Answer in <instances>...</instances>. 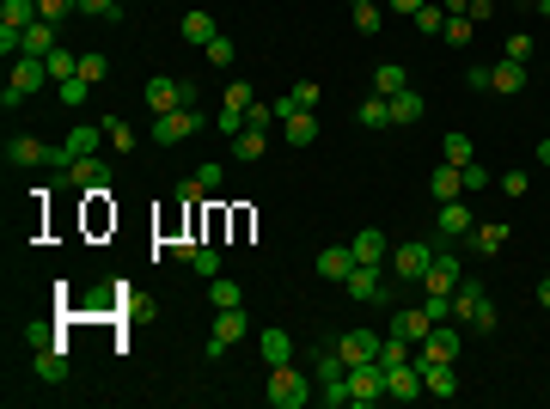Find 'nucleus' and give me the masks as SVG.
I'll return each instance as SVG.
<instances>
[{
	"label": "nucleus",
	"instance_id": "obj_46",
	"mask_svg": "<svg viewBox=\"0 0 550 409\" xmlns=\"http://www.w3.org/2000/svg\"><path fill=\"white\" fill-rule=\"evenodd\" d=\"M502 56H508V62H526V67H532V56H538V43H532L526 31H514V37H508V49H502Z\"/></svg>",
	"mask_w": 550,
	"mask_h": 409
},
{
	"label": "nucleus",
	"instance_id": "obj_40",
	"mask_svg": "<svg viewBox=\"0 0 550 409\" xmlns=\"http://www.w3.org/2000/svg\"><path fill=\"white\" fill-rule=\"evenodd\" d=\"M43 62H49V80H74V74H80V56H74V49H56V56H43Z\"/></svg>",
	"mask_w": 550,
	"mask_h": 409
},
{
	"label": "nucleus",
	"instance_id": "obj_18",
	"mask_svg": "<svg viewBox=\"0 0 550 409\" xmlns=\"http://www.w3.org/2000/svg\"><path fill=\"white\" fill-rule=\"evenodd\" d=\"M386 397H398V404H416V397H428V391H422V373L410 367V361L386 367Z\"/></svg>",
	"mask_w": 550,
	"mask_h": 409
},
{
	"label": "nucleus",
	"instance_id": "obj_44",
	"mask_svg": "<svg viewBox=\"0 0 550 409\" xmlns=\"http://www.w3.org/2000/svg\"><path fill=\"white\" fill-rule=\"evenodd\" d=\"M355 31H361V37L379 31V0H355Z\"/></svg>",
	"mask_w": 550,
	"mask_h": 409
},
{
	"label": "nucleus",
	"instance_id": "obj_13",
	"mask_svg": "<svg viewBox=\"0 0 550 409\" xmlns=\"http://www.w3.org/2000/svg\"><path fill=\"white\" fill-rule=\"evenodd\" d=\"M410 367L422 373L428 397H459V373H452V361H422V354H410Z\"/></svg>",
	"mask_w": 550,
	"mask_h": 409
},
{
	"label": "nucleus",
	"instance_id": "obj_15",
	"mask_svg": "<svg viewBox=\"0 0 550 409\" xmlns=\"http://www.w3.org/2000/svg\"><path fill=\"white\" fill-rule=\"evenodd\" d=\"M471 226H477V214H471L465 202H441V214H434V232H441V239H452V245H465Z\"/></svg>",
	"mask_w": 550,
	"mask_h": 409
},
{
	"label": "nucleus",
	"instance_id": "obj_33",
	"mask_svg": "<svg viewBox=\"0 0 550 409\" xmlns=\"http://www.w3.org/2000/svg\"><path fill=\"white\" fill-rule=\"evenodd\" d=\"M282 135H287V147H312V141H318V117L300 110V117H287V123H282Z\"/></svg>",
	"mask_w": 550,
	"mask_h": 409
},
{
	"label": "nucleus",
	"instance_id": "obj_38",
	"mask_svg": "<svg viewBox=\"0 0 550 409\" xmlns=\"http://www.w3.org/2000/svg\"><path fill=\"white\" fill-rule=\"evenodd\" d=\"M441 159H447V165H471V159H477V147H471V135H459V128H452L447 141H441Z\"/></svg>",
	"mask_w": 550,
	"mask_h": 409
},
{
	"label": "nucleus",
	"instance_id": "obj_53",
	"mask_svg": "<svg viewBox=\"0 0 550 409\" xmlns=\"http://www.w3.org/2000/svg\"><path fill=\"white\" fill-rule=\"evenodd\" d=\"M25 343H31V348H49L56 336H49V324H31V330H25Z\"/></svg>",
	"mask_w": 550,
	"mask_h": 409
},
{
	"label": "nucleus",
	"instance_id": "obj_23",
	"mask_svg": "<svg viewBox=\"0 0 550 409\" xmlns=\"http://www.w3.org/2000/svg\"><path fill=\"white\" fill-rule=\"evenodd\" d=\"M428 196H434V202H459V196H465V171H459V165H434V178H428Z\"/></svg>",
	"mask_w": 550,
	"mask_h": 409
},
{
	"label": "nucleus",
	"instance_id": "obj_12",
	"mask_svg": "<svg viewBox=\"0 0 550 409\" xmlns=\"http://www.w3.org/2000/svg\"><path fill=\"white\" fill-rule=\"evenodd\" d=\"M410 354H422V361H459V318H447V324H434L422 336V343L410 348Z\"/></svg>",
	"mask_w": 550,
	"mask_h": 409
},
{
	"label": "nucleus",
	"instance_id": "obj_9",
	"mask_svg": "<svg viewBox=\"0 0 550 409\" xmlns=\"http://www.w3.org/2000/svg\"><path fill=\"white\" fill-rule=\"evenodd\" d=\"M202 123H208L202 104H196V110H165V117H153V147H178V141H190V135H196Z\"/></svg>",
	"mask_w": 550,
	"mask_h": 409
},
{
	"label": "nucleus",
	"instance_id": "obj_1",
	"mask_svg": "<svg viewBox=\"0 0 550 409\" xmlns=\"http://www.w3.org/2000/svg\"><path fill=\"white\" fill-rule=\"evenodd\" d=\"M441 245H452V239H441V232H428V239H404V245H391V281L398 287H410V281H422L428 275V263H434V251Z\"/></svg>",
	"mask_w": 550,
	"mask_h": 409
},
{
	"label": "nucleus",
	"instance_id": "obj_52",
	"mask_svg": "<svg viewBox=\"0 0 550 409\" xmlns=\"http://www.w3.org/2000/svg\"><path fill=\"white\" fill-rule=\"evenodd\" d=\"M502 189H508V196H526L532 178H526V171H502Z\"/></svg>",
	"mask_w": 550,
	"mask_h": 409
},
{
	"label": "nucleus",
	"instance_id": "obj_11",
	"mask_svg": "<svg viewBox=\"0 0 550 409\" xmlns=\"http://www.w3.org/2000/svg\"><path fill=\"white\" fill-rule=\"evenodd\" d=\"M459 281H465V263H459V251L452 245H441L434 251V263H428V275H422V293H452Z\"/></svg>",
	"mask_w": 550,
	"mask_h": 409
},
{
	"label": "nucleus",
	"instance_id": "obj_48",
	"mask_svg": "<svg viewBox=\"0 0 550 409\" xmlns=\"http://www.w3.org/2000/svg\"><path fill=\"white\" fill-rule=\"evenodd\" d=\"M80 13H92V19H122V0H80Z\"/></svg>",
	"mask_w": 550,
	"mask_h": 409
},
{
	"label": "nucleus",
	"instance_id": "obj_42",
	"mask_svg": "<svg viewBox=\"0 0 550 409\" xmlns=\"http://www.w3.org/2000/svg\"><path fill=\"white\" fill-rule=\"evenodd\" d=\"M190 269H196V275H202V281H214V275H221V251H214V245H196V251H190Z\"/></svg>",
	"mask_w": 550,
	"mask_h": 409
},
{
	"label": "nucleus",
	"instance_id": "obj_25",
	"mask_svg": "<svg viewBox=\"0 0 550 409\" xmlns=\"http://www.w3.org/2000/svg\"><path fill=\"white\" fill-rule=\"evenodd\" d=\"M178 31H183V43H202V49H208V43H214V37H221V25L208 19L202 6H190V13H183V19H178Z\"/></svg>",
	"mask_w": 550,
	"mask_h": 409
},
{
	"label": "nucleus",
	"instance_id": "obj_24",
	"mask_svg": "<svg viewBox=\"0 0 550 409\" xmlns=\"http://www.w3.org/2000/svg\"><path fill=\"white\" fill-rule=\"evenodd\" d=\"M465 245L477 251V257H502V245H508V226H502V220H477Z\"/></svg>",
	"mask_w": 550,
	"mask_h": 409
},
{
	"label": "nucleus",
	"instance_id": "obj_17",
	"mask_svg": "<svg viewBox=\"0 0 550 409\" xmlns=\"http://www.w3.org/2000/svg\"><path fill=\"white\" fill-rule=\"evenodd\" d=\"M526 86H532L526 62H508V56H502V62L489 67V92H502V98H520V92H526Z\"/></svg>",
	"mask_w": 550,
	"mask_h": 409
},
{
	"label": "nucleus",
	"instance_id": "obj_43",
	"mask_svg": "<svg viewBox=\"0 0 550 409\" xmlns=\"http://www.w3.org/2000/svg\"><path fill=\"white\" fill-rule=\"evenodd\" d=\"M80 80H92V86H104V80H110V62H104L99 49H86V56H80Z\"/></svg>",
	"mask_w": 550,
	"mask_h": 409
},
{
	"label": "nucleus",
	"instance_id": "obj_30",
	"mask_svg": "<svg viewBox=\"0 0 550 409\" xmlns=\"http://www.w3.org/2000/svg\"><path fill=\"white\" fill-rule=\"evenodd\" d=\"M264 153H269V135H264V128H239V135H233V159H239V165L264 159Z\"/></svg>",
	"mask_w": 550,
	"mask_h": 409
},
{
	"label": "nucleus",
	"instance_id": "obj_50",
	"mask_svg": "<svg viewBox=\"0 0 550 409\" xmlns=\"http://www.w3.org/2000/svg\"><path fill=\"white\" fill-rule=\"evenodd\" d=\"M459 171H465V196H471V189H489V184H495V178H489V165H477V159L459 165Z\"/></svg>",
	"mask_w": 550,
	"mask_h": 409
},
{
	"label": "nucleus",
	"instance_id": "obj_58",
	"mask_svg": "<svg viewBox=\"0 0 550 409\" xmlns=\"http://www.w3.org/2000/svg\"><path fill=\"white\" fill-rule=\"evenodd\" d=\"M532 6H538V13H545V19H550V0H532Z\"/></svg>",
	"mask_w": 550,
	"mask_h": 409
},
{
	"label": "nucleus",
	"instance_id": "obj_27",
	"mask_svg": "<svg viewBox=\"0 0 550 409\" xmlns=\"http://www.w3.org/2000/svg\"><path fill=\"white\" fill-rule=\"evenodd\" d=\"M61 25H49V19H37V25H25V56H56L61 49Z\"/></svg>",
	"mask_w": 550,
	"mask_h": 409
},
{
	"label": "nucleus",
	"instance_id": "obj_55",
	"mask_svg": "<svg viewBox=\"0 0 550 409\" xmlns=\"http://www.w3.org/2000/svg\"><path fill=\"white\" fill-rule=\"evenodd\" d=\"M416 6H428V0H391V13H416Z\"/></svg>",
	"mask_w": 550,
	"mask_h": 409
},
{
	"label": "nucleus",
	"instance_id": "obj_3",
	"mask_svg": "<svg viewBox=\"0 0 550 409\" xmlns=\"http://www.w3.org/2000/svg\"><path fill=\"white\" fill-rule=\"evenodd\" d=\"M196 98H202V86L171 80V74H153V80L141 86V104L153 110V117H165V110H196Z\"/></svg>",
	"mask_w": 550,
	"mask_h": 409
},
{
	"label": "nucleus",
	"instance_id": "obj_14",
	"mask_svg": "<svg viewBox=\"0 0 550 409\" xmlns=\"http://www.w3.org/2000/svg\"><path fill=\"white\" fill-rule=\"evenodd\" d=\"M99 184H110V171H104L99 153H86V159H74L61 171V196H67V189H99Z\"/></svg>",
	"mask_w": 550,
	"mask_h": 409
},
{
	"label": "nucleus",
	"instance_id": "obj_56",
	"mask_svg": "<svg viewBox=\"0 0 550 409\" xmlns=\"http://www.w3.org/2000/svg\"><path fill=\"white\" fill-rule=\"evenodd\" d=\"M538 306L550 312V275H545V281H538Z\"/></svg>",
	"mask_w": 550,
	"mask_h": 409
},
{
	"label": "nucleus",
	"instance_id": "obj_7",
	"mask_svg": "<svg viewBox=\"0 0 550 409\" xmlns=\"http://www.w3.org/2000/svg\"><path fill=\"white\" fill-rule=\"evenodd\" d=\"M99 141H104V123H80V128H67V135H61V147H49V165H56V171H67L74 159L99 153Z\"/></svg>",
	"mask_w": 550,
	"mask_h": 409
},
{
	"label": "nucleus",
	"instance_id": "obj_22",
	"mask_svg": "<svg viewBox=\"0 0 550 409\" xmlns=\"http://www.w3.org/2000/svg\"><path fill=\"white\" fill-rule=\"evenodd\" d=\"M257 354H264V367H287V361H294V336H287V330H257Z\"/></svg>",
	"mask_w": 550,
	"mask_h": 409
},
{
	"label": "nucleus",
	"instance_id": "obj_41",
	"mask_svg": "<svg viewBox=\"0 0 550 409\" xmlns=\"http://www.w3.org/2000/svg\"><path fill=\"white\" fill-rule=\"evenodd\" d=\"M104 141H110V153H129L135 147V128L122 123V117H104Z\"/></svg>",
	"mask_w": 550,
	"mask_h": 409
},
{
	"label": "nucleus",
	"instance_id": "obj_31",
	"mask_svg": "<svg viewBox=\"0 0 550 409\" xmlns=\"http://www.w3.org/2000/svg\"><path fill=\"white\" fill-rule=\"evenodd\" d=\"M422 110H428V104H422V98H416V92L404 86V92L391 98V123H398V128H416V123H422Z\"/></svg>",
	"mask_w": 550,
	"mask_h": 409
},
{
	"label": "nucleus",
	"instance_id": "obj_39",
	"mask_svg": "<svg viewBox=\"0 0 550 409\" xmlns=\"http://www.w3.org/2000/svg\"><path fill=\"white\" fill-rule=\"evenodd\" d=\"M441 37H447L452 49H465V43L477 37V19H465V13H447V31H441Z\"/></svg>",
	"mask_w": 550,
	"mask_h": 409
},
{
	"label": "nucleus",
	"instance_id": "obj_16",
	"mask_svg": "<svg viewBox=\"0 0 550 409\" xmlns=\"http://www.w3.org/2000/svg\"><path fill=\"white\" fill-rule=\"evenodd\" d=\"M428 330H434V318L422 312V300H416V306H398V312H391V336H398V343H410V348H416V343L428 336Z\"/></svg>",
	"mask_w": 550,
	"mask_h": 409
},
{
	"label": "nucleus",
	"instance_id": "obj_4",
	"mask_svg": "<svg viewBox=\"0 0 550 409\" xmlns=\"http://www.w3.org/2000/svg\"><path fill=\"white\" fill-rule=\"evenodd\" d=\"M312 391H318L312 367H294V361H287V367H269V391H264L269 409H300Z\"/></svg>",
	"mask_w": 550,
	"mask_h": 409
},
{
	"label": "nucleus",
	"instance_id": "obj_54",
	"mask_svg": "<svg viewBox=\"0 0 550 409\" xmlns=\"http://www.w3.org/2000/svg\"><path fill=\"white\" fill-rule=\"evenodd\" d=\"M532 159H538V165H545V171H550V135H545V141H538V147H532Z\"/></svg>",
	"mask_w": 550,
	"mask_h": 409
},
{
	"label": "nucleus",
	"instance_id": "obj_51",
	"mask_svg": "<svg viewBox=\"0 0 550 409\" xmlns=\"http://www.w3.org/2000/svg\"><path fill=\"white\" fill-rule=\"evenodd\" d=\"M196 178H202V189H221V178H226V165H214V159H208V165H196Z\"/></svg>",
	"mask_w": 550,
	"mask_h": 409
},
{
	"label": "nucleus",
	"instance_id": "obj_5",
	"mask_svg": "<svg viewBox=\"0 0 550 409\" xmlns=\"http://www.w3.org/2000/svg\"><path fill=\"white\" fill-rule=\"evenodd\" d=\"M348 300H361V306H386L391 300V269L386 263H355L348 269V281H343Z\"/></svg>",
	"mask_w": 550,
	"mask_h": 409
},
{
	"label": "nucleus",
	"instance_id": "obj_36",
	"mask_svg": "<svg viewBox=\"0 0 550 409\" xmlns=\"http://www.w3.org/2000/svg\"><path fill=\"white\" fill-rule=\"evenodd\" d=\"M355 117H361V128H391V98H379V92H373V98H361V110H355Z\"/></svg>",
	"mask_w": 550,
	"mask_h": 409
},
{
	"label": "nucleus",
	"instance_id": "obj_45",
	"mask_svg": "<svg viewBox=\"0 0 550 409\" xmlns=\"http://www.w3.org/2000/svg\"><path fill=\"white\" fill-rule=\"evenodd\" d=\"M208 62H214V67H233V62H239V43H233V37L221 31V37L208 43Z\"/></svg>",
	"mask_w": 550,
	"mask_h": 409
},
{
	"label": "nucleus",
	"instance_id": "obj_26",
	"mask_svg": "<svg viewBox=\"0 0 550 409\" xmlns=\"http://www.w3.org/2000/svg\"><path fill=\"white\" fill-rule=\"evenodd\" d=\"M348 269H355V251L348 245H325L318 251V275H325V281H348Z\"/></svg>",
	"mask_w": 550,
	"mask_h": 409
},
{
	"label": "nucleus",
	"instance_id": "obj_49",
	"mask_svg": "<svg viewBox=\"0 0 550 409\" xmlns=\"http://www.w3.org/2000/svg\"><path fill=\"white\" fill-rule=\"evenodd\" d=\"M86 98H92V80H80V74L61 80V104H86Z\"/></svg>",
	"mask_w": 550,
	"mask_h": 409
},
{
	"label": "nucleus",
	"instance_id": "obj_21",
	"mask_svg": "<svg viewBox=\"0 0 550 409\" xmlns=\"http://www.w3.org/2000/svg\"><path fill=\"white\" fill-rule=\"evenodd\" d=\"M318 98H325V92H318L312 80H300V86H287L282 98H275V117L287 123V117H300V110H318Z\"/></svg>",
	"mask_w": 550,
	"mask_h": 409
},
{
	"label": "nucleus",
	"instance_id": "obj_19",
	"mask_svg": "<svg viewBox=\"0 0 550 409\" xmlns=\"http://www.w3.org/2000/svg\"><path fill=\"white\" fill-rule=\"evenodd\" d=\"M379 343H386V336H373V330H348V336H337V348H343L348 367H367V361H379Z\"/></svg>",
	"mask_w": 550,
	"mask_h": 409
},
{
	"label": "nucleus",
	"instance_id": "obj_47",
	"mask_svg": "<svg viewBox=\"0 0 550 409\" xmlns=\"http://www.w3.org/2000/svg\"><path fill=\"white\" fill-rule=\"evenodd\" d=\"M67 13H80V0H37V19H49V25H61Z\"/></svg>",
	"mask_w": 550,
	"mask_h": 409
},
{
	"label": "nucleus",
	"instance_id": "obj_10",
	"mask_svg": "<svg viewBox=\"0 0 550 409\" xmlns=\"http://www.w3.org/2000/svg\"><path fill=\"white\" fill-rule=\"evenodd\" d=\"M348 404L355 409H367V404H379V397H386V367H379V361H367V367H348Z\"/></svg>",
	"mask_w": 550,
	"mask_h": 409
},
{
	"label": "nucleus",
	"instance_id": "obj_2",
	"mask_svg": "<svg viewBox=\"0 0 550 409\" xmlns=\"http://www.w3.org/2000/svg\"><path fill=\"white\" fill-rule=\"evenodd\" d=\"M452 318L465 330H477V336H489V330H495V300H489V287L465 275V281L452 287Z\"/></svg>",
	"mask_w": 550,
	"mask_h": 409
},
{
	"label": "nucleus",
	"instance_id": "obj_8",
	"mask_svg": "<svg viewBox=\"0 0 550 409\" xmlns=\"http://www.w3.org/2000/svg\"><path fill=\"white\" fill-rule=\"evenodd\" d=\"M239 336H251V312H244V306L214 312V330H208V361H221V354L239 343Z\"/></svg>",
	"mask_w": 550,
	"mask_h": 409
},
{
	"label": "nucleus",
	"instance_id": "obj_20",
	"mask_svg": "<svg viewBox=\"0 0 550 409\" xmlns=\"http://www.w3.org/2000/svg\"><path fill=\"white\" fill-rule=\"evenodd\" d=\"M348 251H355V263H391V239L379 232V226H361Z\"/></svg>",
	"mask_w": 550,
	"mask_h": 409
},
{
	"label": "nucleus",
	"instance_id": "obj_6",
	"mask_svg": "<svg viewBox=\"0 0 550 409\" xmlns=\"http://www.w3.org/2000/svg\"><path fill=\"white\" fill-rule=\"evenodd\" d=\"M43 86H49V62H43V56H19V62H13V80H6V92H0V104L13 110V104L37 98Z\"/></svg>",
	"mask_w": 550,
	"mask_h": 409
},
{
	"label": "nucleus",
	"instance_id": "obj_57",
	"mask_svg": "<svg viewBox=\"0 0 550 409\" xmlns=\"http://www.w3.org/2000/svg\"><path fill=\"white\" fill-rule=\"evenodd\" d=\"M441 6H447V13H471V0H441Z\"/></svg>",
	"mask_w": 550,
	"mask_h": 409
},
{
	"label": "nucleus",
	"instance_id": "obj_28",
	"mask_svg": "<svg viewBox=\"0 0 550 409\" xmlns=\"http://www.w3.org/2000/svg\"><path fill=\"white\" fill-rule=\"evenodd\" d=\"M37 379L43 385H67V354H61V343L37 348Z\"/></svg>",
	"mask_w": 550,
	"mask_h": 409
},
{
	"label": "nucleus",
	"instance_id": "obj_29",
	"mask_svg": "<svg viewBox=\"0 0 550 409\" xmlns=\"http://www.w3.org/2000/svg\"><path fill=\"white\" fill-rule=\"evenodd\" d=\"M6 165H49V147L37 135H19V141H6Z\"/></svg>",
	"mask_w": 550,
	"mask_h": 409
},
{
	"label": "nucleus",
	"instance_id": "obj_35",
	"mask_svg": "<svg viewBox=\"0 0 550 409\" xmlns=\"http://www.w3.org/2000/svg\"><path fill=\"white\" fill-rule=\"evenodd\" d=\"M208 306H214V312L244 306V287H239V281H226V275H214V281H208Z\"/></svg>",
	"mask_w": 550,
	"mask_h": 409
},
{
	"label": "nucleus",
	"instance_id": "obj_34",
	"mask_svg": "<svg viewBox=\"0 0 550 409\" xmlns=\"http://www.w3.org/2000/svg\"><path fill=\"white\" fill-rule=\"evenodd\" d=\"M410 25H416L422 37H441V31H447V6H441V0H428V6L410 13Z\"/></svg>",
	"mask_w": 550,
	"mask_h": 409
},
{
	"label": "nucleus",
	"instance_id": "obj_37",
	"mask_svg": "<svg viewBox=\"0 0 550 409\" xmlns=\"http://www.w3.org/2000/svg\"><path fill=\"white\" fill-rule=\"evenodd\" d=\"M0 25H37V0H0Z\"/></svg>",
	"mask_w": 550,
	"mask_h": 409
},
{
	"label": "nucleus",
	"instance_id": "obj_32",
	"mask_svg": "<svg viewBox=\"0 0 550 409\" xmlns=\"http://www.w3.org/2000/svg\"><path fill=\"white\" fill-rule=\"evenodd\" d=\"M404 62H379L373 67V92H379V98H398V92H404Z\"/></svg>",
	"mask_w": 550,
	"mask_h": 409
}]
</instances>
